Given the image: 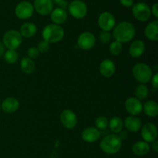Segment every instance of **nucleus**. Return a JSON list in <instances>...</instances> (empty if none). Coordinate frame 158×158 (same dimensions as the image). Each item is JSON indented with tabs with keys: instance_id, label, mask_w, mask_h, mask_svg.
I'll list each match as a JSON object with an SVG mask.
<instances>
[{
	"instance_id": "f257e3e1",
	"label": "nucleus",
	"mask_w": 158,
	"mask_h": 158,
	"mask_svg": "<svg viewBox=\"0 0 158 158\" xmlns=\"http://www.w3.org/2000/svg\"><path fill=\"white\" fill-rule=\"evenodd\" d=\"M136 34V29L134 24L130 22H120L113 29V36L120 43H127L133 40Z\"/></svg>"
},
{
	"instance_id": "f03ea898",
	"label": "nucleus",
	"mask_w": 158,
	"mask_h": 158,
	"mask_svg": "<svg viewBox=\"0 0 158 158\" xmlns=\"http://www.w3.org/2000/svg\"><path fill=\"white\" fill-rule=\"evenodd\" d=\"M100 149L107 154H117L122 147V140L118 135L115 134L105 136L100 143Z\"/></svg>"
},
{
	"instance_id": "7ed1b4c3",
	"label": "nucleus",
	"mask_w": 158,
	"mask_h": 158,
	"mask_svg": "<svg viewBox=\"0 0 158 158\" xmlns=\"http://www.w3.org/2000/svg\"><path fill=\"white\" fill-rule=\"evenodd\" d=\"M64 34L65 32L63 27L53 23L45 26L42 32L43 40H46L49 43H56L61 41L64 37Z\"/></svg>"
},
{
	"instance_id": "20e7f679",
	"label": "nucleus",
	"mask_w": 158,
	"mask_h": 158,
	"mask_svg": "<svg viewBox=\"0 0 158 158\" xmlns=\"http://www.w3.org/2000/svg\"><path fill=\"white\" fill-rule=\"evenodd\" d=\"M132 73L134 78L141 84L149 83L153 76L151 68L145 63H137L132 69Z\"/></svg>"
},
{
	"instance_id": "39448f33",
	"label": "nucleus",
	"mask_w": 158,
	"mask_h": 158,
	"mask_svg": "<svg viewBox=\"0 0 158 158\" xmlns=\"http://www.w3.org/2000/svg\"><path fill=\"white\" fill-rule=\"evenodd\" d=\"M23 43V37L15 29L8 30L2 37V43L8 49L15 50Z\"/></svg>"
},
{
	"instance_id": "423d86ee",
	"label": "nucleus",
	"mask_w": 158,
	"mask_h": 158,
	"mask_svg": "<svg viewBox=\"0 0 158 158\" xmlns=\"http://www.w3.org/2000/svg\"><path fill=\"white\" fill-rule=\"evenodd\" d=\"M68 9L73 18L77 19H83L88 12L87 6L82 0H73L68 5Z\"/></svg>"
},
{
	"instance_id": "0eeeda50",
	"label": "nucleus",
	"mask_w": 158,
	"mask_h": 158,
	"mask_svg": "<svg viewBox=\"0 0 158 158\" xmlns=\"http://www.w3.org/2000/svg\"><path fill=\"white\" fill-rule=\"evenodd\" d=\"M132 12L134 16L140 22L148 21L151 15V8L143 2L134 4L132 8Z\"/></svg>"
},
{
	"instance_id": "6e6552de",
	"label": "nucleus",
	"mask_w": 158,
	"mask_h": 158,
	"mask_svg": "<svg viewBox=\"0 0 158 158\" xmlns=\"http://www.w3.org/2000/svg\"><path fill=\"white\" fill-rule=\"evenodd\" d=\"M33 12V5L28 1L21 2L15 6V14L20 19H27L30 18Z\"/></svg>"
},
{
	"instance_id": "1a4fd4ad",
	"label": "nucleus",
	"mask_w": 158,
	"mask_h": 158,
	"mask_svg": "<svg viewBox=\"0 0 158 158\" xmlns=\"http://www.w3.org/2000/svg\"><path fill=\"white\" fill-rule=\"evenodd\" d=\"M116 20L114 15L109 12H103L98 18V25L102 31L110 32L115 26Z\"/></svg>"
},
{
	"instance_id": "9d476101",
	"label": "nucleus",
	"mask_w": 158,
	"mask_h": 158,
	"mask_svg": "<svg viewBox=\"0 0 158 158\" xmlns=\"http://www.w3.org/2000/svg\"><path fill=\"white\" fill-rule=\"evenodd\" d=\"M95 35L90 32H83L77 39L78 46L83 50H89L95 46Z\"/></svg>"
},
{
	"instance_id": "9b49d317",
	"label": "nucleus",
	"mask_w": 158,
	"mask_h": 158,
	"mask_svg": "<svg viewBox=\"0 0 158 158\" xmlns=\"http://www.w3.org/2000/svg\"><path fill=\"white\" fill-rule=\"evenodd\" d=\"M60 122L66 129H73L77 124V115L71 110H65L60 114Z\"/></svg>"
},
{
	"instance_id": "f8f14e48",
	"label": "nucleus",
	"mask_w": 158,
	"mask_h": 158,
	"mask_svg": "<svg viewBox=\"0 0 158 158\" xmlns=\"http://www.w3.org/2000/svg\"><path fill=\"white\" fill-rule=\"evenodd\" d=\"M141 136L143 141L153 143L157 138V128L154 123H148L141 129Z\"/></svg>"
},
{
	"instance_id": "ddd939ff",
	"label": "nucleus",
	"mask_w": 158,
	"mask_h": 158,
	"mask_svg": "<svg viewBox=\"0 0 158 158\" xmlns=\"http://www.w3.org/2000/svg\"><path fill=\"white\" fill-rule=\"evenodd\" d=\"M125 109L131 116H137L143 111V104L136 97H129L125 101Z\"/></svg>"
},
{
	"instance_id": "4468645a",
	"label": "nucleus",
	"mask_w": 158,
	"mask_h": 158,
	"mask_svg": "<svg viewBox=\"0 0 158 158\" xmlns=\"http://www.w3.org/2000/svg\"><path fill=\"white\" fill-rule=\"evenodd\" d=\"M33 8L37 13L46 15L52 11L53 2L52 0H34Z\"/></svg>"
},
{
	"instance_id": "2eb2a0df",
	"label": "nucleus",
	"mask_w": 158,
	"mask_h": 158,
	"mask_svg": "<svg viewBox=\"0 0 158 158\" xmlns=\"http://www.w3.org/2000/svg\"><path fill=\"white\" fill-rule=\"evenodd\" d=\"M99 70H100V74L103 77H111L116 71V65L111 60L109 59H106L103 60V61L100 63V66H99Z\"/></svg>"
},
{
	"instance_id": "dca6fc26",
	"label": "nucleus",
	"mask_w": 158,
	"mask_h": 158,
	"mask_svg": "<svg viewBox=\"0 0 158 158\" xmlns=\"http://www.w3.org/2000/svg\"><path fill=\"white\" fill-rule=\"evenodd\" d=\"M100 137V132L97 128L94 127H89L83 131L81 137L84 141L87 143H94L99 140Z\"/></svg>"
},
{
	"instance_id": "f3484780",
	"label": "nucleus",
	"mask_w": 158,
	"mask_h": 158,
	"mask_svg": "<svg viewBox=\"0 0 158 158\" xmlns=\"http://www.w3.org/2000/svg\"><path fill=\"white\" fill-rule=\"evenodd\" d=\"M123 126L131 132H137L141 129L142 123L140 118L136 116H129L123 121Z\"/></svg>"
},
{
	"instance_id": "a211bd4d",
	"label": "nucleus",
	"mask_w": 158,
	"mask_h": 158,
	"mask_svg": "<svg viewBox=\"0 0 158 158\" xmlns=\"http://www.w3.org/2000/svg\"><path fill=\"white\" fill-rule=\"evenodd\" d=\"M19 107V103L15 97H7L1 103V108L5 113L12 114L18 110Z\"/></svg>"
},
{
	"instance_id": "6ab92c4d",
	"label": "nucleus",
	"mask_w": 158,
	"mask_h": 158,
	"mask_svg": "<svg viewBox=\"0 0 158 158\" xmlns=\"http://www.w3.org/2000/svg\"><path fill=\"white\" fill-rule=\"evenodd\" d=\"M145 52V43L142 40H137L133 42L129 47V54L131 57L138 58Z\"/></svg>"
},
{
	"instance_id": "aec40b11",
	"label": "nucleus",
	"mask_w": 158,
	"mask_h": 158,
	"mask_svg": "<svg viewBox=\"0 0 158 158\" xmlns=\"http://www.w3.org/2000/svg\"><path fill=\"white\" fill-rule=\"evenodd\" d=\"M50 18L53 24H63L67 19V12L62 8H56L51 12Z\"/></svg>"
},
{
	"instance_id": "412c9836",
	"label": "nucleus",
	"mask_w": 158,
	"mask_h": 158,
	"mask_svg": "<svg viewBox=\"0 0 158 158\" xmlns=\"http://www.w3.org/2000/svg\"><path fill=\"white\" fill-rule=\"evenodd\" d=\"M144 35L147 38L152 41L158 40V21L154 20L148 24L144 29Z\"/></svg>"
},
{
	"instance_id": "4be33fe9",
	"label": "nucleus",
	"mask_w": 158,
	"mask_h": 158,
	"mask_svg": "<svg viewBox=\"0 0 158 158\" xmlns=\"http://www.w3.org/2000/svg\"><path fill=\"white\" fill-rule=\"evenodd\" d=\"M37 32V27L32 23H25L20 26L19 33L24 38H32Z\"/></svg>"
},
{
	"instance_id": "5701e85b",
	"label": "nucleus",
	"mask_w": 158,
	"mask_h": 158,
	"mask_svg": "<svg viewBox=\"0 0 158 158\" xmlns=\"http://www.w3.org/2000/svg\"><path fill=\"white\" fill-rule=\"evenodd\" d=\"M150 151V146L148 143L145 141H137L133 145L132 151L135 155L137 156H143L146 155Z\"/></svg>"
},
{
	"instance_id": "b1692460",
	"label": "nucleus",
	"mask_w": 158,
	"mask_h": 158,
	"mask_svg": "<svg viewBox=\"0 0 158 158\" xmlns=\"http://www.w3.org/2000/svg\"><path fill=\"white\" fill-rule=\"evenodd\" d=\"M143 110L149 117H155L158 114V104L154 100H148L143 104Z\"/></svg>"
},
{
	"instance_id": "393cba45",
	"label": "nucleus",
	"mask_w": 158,
	"mask_h": 158,
	"mask_svg": "<svg viewBox=\"0 0 158 158\" xmlns=\"http://www.w3.org/2000/svg\"><path fill=\"white\" fill-rule=\"evenodd\" d=\"M21 70L26 74H31L35 71V64L34 61L29 57H24L20 62Z\"/></svg>"
},
{
	"instance_id": "a878e982",
	"label": "nucleus",
	"mask_w": 158,
	"mask_h": 158,
	"mask_svg": "<svg viewBox=\"0 0 158 158\" xmlns=\"http://www.w3.org/2000/svg\"><path fill=\"white\" fill-rule=\"evenodd\" d=\"M108 126L114 134H119L123 130V121L119 117H114L110 119Z\"/></svg>"
},
{
	"instance_id": "bb28decb",
	"label": "nucleus",
	"mask_w": 158,
	"mask_h": 158,
	"mask_svg": "<svg viewBox=\"0 0 158 158\" xmlns=\"http://www.w3.org/2000/svg\"><path fill=\"white\" fill-rule=\"evenodd\" d=\"M135 97L136 98L138 99L139 100H144L147 98L149 94V89L148 87L144 84H140L136 87L135 89Z\"/></svg>"
},
{
	"instance_id": "cd10ccee",
	"label": "nucleus",
	"mask_w": 158,
	"mask_h": 158,
	"mask_svg": "<svg viewBox=\"0 0 158 158\" xmlns=\"http://www.w3.org/2000/svg\"><path fill=\"white\" fill-rule=\"evenodd\" d=\"M5 61L9 64H13L18 60V53L15 50L12 49H8L6 52H4Z\"/></svg>"
},
{
	"instance_id": "c85d7f7f",
	"label": "nucleus",
	"mask_w": 158,
	"mask_h": 158,
	"mask_svg": "<svg viewBox=\"0 0 158 158\" xmlns=\"http://www.w3.org/2000/svg\"><path fill=\"white\" fill-rule=\"evenodd\" d=\"M122 49H123V45L117 40L112 42L109 46L110 52L113 56H118L122 52Z\"/></svg>"
},
{
	"instance_id": "c756f323",
	"label": "nucleus",
	"mask_w": 158,
	"mask_h": 158,
	"mask_svg": "<svg viewBox=\"0 0 158 158\" xmlns=\"http://www.w3.org/2000/svg\"><path fill=\"white\" fill-rule=\"evenodd\" d=\"M108 123H109V121H108L107 118L104 116H99L95 120V125L96 128L99 130V131H103V130L106 129V127H108Z\"/></svg>"
},
{
	"instance_id": "7c9ffc66",
	"label": "nucleus",
	"mask_w": 158,
	"mask_h": 158,
	"mask_svg": "<svg viewBox=\"0 0 158 158\" xmlns=\"http://www.w3.org/2000/svg\"><path fill=\"white\" fill-rule=\"evenodd\" d=\"M37 49H38L39 52H41V53H46L50 49V45H49V43L47 41L43 40V41H40L39 43Z\"/></svg>"
},
{
	"instance_id": "2f4dec72",
	"label": "nucleus",
	"mask_w": 158,
	"mask_h": 158,
	"mask_svg": "<svg viewBox=\"0 0 158 158\" xmlns=\"http://www.w3.org/2000/svg\"><path fill=\"white\" fill-rule=\"evenodd\" d=\"M112 38V35L110 32H106V31H102L99 35V39H100V42L103 44H107Z\"/></svg>"
},
{
	"instance_id": "473e14b6",
	"label": "nucleus",
	"mask_w": 158,
	"mask_h": 158,
	"mask_svg": "<svg viewBox=\"0 0 158 158\" xmlns=\"http://www.w3.org/2000/svg\"><path fill=\"white\" fill-rule=\"evenodd\" d=\"M39 54H40V52H39L37 47H35V46H32V47H30L27 50L28 57H29V59H31V60L38 57Z\"/></svg>"
},
{
	"instance_id": "72a5a7b5",
	"label": "nucleus",
	"mask_w": 158,
	"mask_h": 158,
	"mask_svg": "<svg viewBox=\"0 0 158 158\" xmlns=\"http://www.w3.org/2000/svg\"><path fill=\"white\" fill-rule=\"evenodd\" d=\"M55 2L56 4L60 6V8L65 9L66 7H68V3L66 2V0H52V2Z\"/></svg>"
},
{
	"instance_id": "f704fd0d",
	"label": "nucleus",
	"mask_w": 158,
	"mask_h": 158,
	"mask_svg": "<svg viewBox=\"0 0 158 158\" xmlns=\"http://www.w3.org/2000/svg\"><path fill=\"white\" fill-rule=\"evenodd\" d=\"M151 81V84H152L153 87L157 89L158 87V74L157 73H155L154 75L152 76Z\"/></svg>"
},
{
	"instance_id": "c9c22d12",
	"label": "nucleus",
	"mask_w": 158,
	"mask_h": 158,
	"mask_svg": "<svg viewBox=\"0 0 158 158\" xmlns=\"http://www.w3.org/2000/svg\"><path fill=\"white\" fill-rule=\"evenodd\" d=\"M120 2L124 7H131L134 6V0H120Z\"/></svg>"
},
{
	"instance_id": "e433bc0d",
	"label": "nucleus",
	"mask_w": 158,
	"mask_h": 158,
	"mask_svg": "<svg viewBox=\"0 0 158 158\" xmlns=\"http://www.w3.org/2000/svg\"><path fill=\"white\" fill-rule=\"evenodd\" d=\"M151 12H152V14L155 18H158V4L157 2L153 5L152 9H151Z\"/></svg>"
},
{
	"instance_id": "4c0bfd02",
	"label": "nucleus",
	"mask_w": 158,
	"mask_h": 158,
	"mask_svg": "<svg viewBox=\"0 0 158 158\" xmlns=\"http://www.w3.org/2000/svg\"><path fill=\"white\" fill-rule=\"evenodd\" d=\"M120 135L119 136V137L121 139V140H123V139H126L127 137L128 134H127V133L126 132V131H120Z\"/></svg>"
},
{
	"instance_id": "58836bf2",
	"label": "nucleus",
	"mask_w": 158,
	"mask_h": 158,
	"mask_svg": "<svg viewBox=\"0 0 158 158\" xmlns=\"http://www.w3.org/2000/svg\"><path fill=\"white\" fill-rule=\"evenodd\" d=\"M152 148L154 149V151H155V152H157L158 151V141L157 140H154L152 143Z\"/></svg>"
},
{
	"instance_id": "ea45409f",
	"label": "nucleus",
	"mask_w": 158,
	"mask_h": 158,
	"mask_svg": "<svg viewBox=\"0 0 158 158\" xmlns=\"http://www.w3.org/2000/svg\"><path fill=\"white\" fill-rule=\"evenodd\" d=\"M4 45L2 42H0V58L4 55V52H5V49H4Z\"/></svg>"
},
{
	"instance_id": "a19ab883",
	"label": "nucleus",
	"mask_w": 158,
	"mask_h": 158,
	"mask_svg": "<svg viewBox=\"0 0 158 158\" xmlns=\"http://www.w3.org/2000/svg\"><path fill=\"white\" fill-rule=\"evenodd\" d=\"M0 109H1V103H0Z\"/></svg>"
}]
</instances>
